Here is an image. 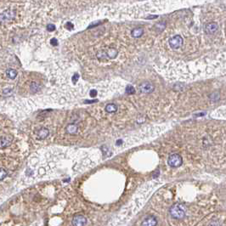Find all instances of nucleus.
I'll list each match as a JSON object with an SVG mask.
<instances>
[{"label":"nucleus","instance_id":"obj_22","mask_svg":"<svg viewBox=\"0 0 226 226\" xmlns=\"http://www.w3.org/2000/svg\"><path fill=\"white\" fill-rule=\"evenodd\" d=\"M73 27H74V26H73L71 22H67V23L66 24V27L68 30H72V29H73Z\"/></svg>","mask_w":226,"mask_h":226},{"label":"nucleus","instance_id":"obj_11","mask_svg":"<svg viewBox=\"0 0 226 226\" xmlns=\"http://www.w3.org/2000/svg\"><path fill=\"white\" fill-rule=\"evenodd\" d=\"M77 129H78V128H77V126L74 124V123H70V124H68L67 126H66V133L68 134V135H75L76 133L77 132Z\"/></svg>","mask_w":226,"mask_h":226},{"label":"nucleus","instance_id":"obj_1","mask_svg":"<svg viewBox=\"0 0 226 226\" xmlns=\"http://www.w3.org/2000/svg\"><path fill=\"white\" fill-rule=\"evenodd\" d=\"M170 215L175 219H182L186 214V207L183 204H174L171 207Z\"/></svg>","mask_w":226,"mask_h":226},{"label":"nucleus","instance_id":"obj_5","mask_svg":"<svg viewBox=\"0 0 226 226\" xmlns=\"http://www.w3.org/2000/svg\"><path fill=\"white\" fill-rule=\"evenodd\" d=\"M139 89L142 94H151V92H153L154 90V86L151 83L145 82V83H142L139 86Z\"/></svg>","mask_w":226,"mask_h":226},{"label":"nucleus","instance_id":"obj_23","mask_svg":"<svg viewBox=\"0 0 226 226\" xmlns=\"http://www.w3.org/2000/svg\"><path fill=\"white\" fill-rule=\"evenodd\" d=\"M78 79H79V75L78 74H74V76H72V82L74 83H76L77 81H78Z\"/></svg>","mask_w":226,"mask_h":226},{"label":"nucleus","instance_id":"obj_16","mask_svg":"<svg viewBox=\"0 0 226 226\" xmlns=\"http://www.w3.org/2000/svg\"><path fill=\"white\" fill-rule=\"evenodd\" d=\"M96 56H97V58H98L100 60H106V59L108 58V57H107V55H106V53L105 52V51H101V52L97 53Z\"/></svg>","mask_w":226,"mask_h":226},{"label":"nucleus","instance_id":"obj_6","mask_svg":"<svg viewBox=\"0 0 226 226\" xmlns=\"http://www.w3.org/2000/svg\"><path fill=\"white\" fill-rule=\"evenodd\" d=\"M87 225V218L83 215H76L72 219L73 226H85Z\"/></svg>","mask_w":226,"mask_h":226},{"label":"nucleus","instance_id":"obj_9","mask_svg":"<svg viewBox=\"0 0 226 226\" xmlns=\"http://www.w3.org/2000/svg\"><path fill=\"white\" fill-rule=\"evenodd\" d=\"M156 225L157 220L154 216H148L142 222V226H156Z\"/></svg>","mask_w":226,"mask_h":226},{"label":"nucleus","instance_id":"obj_10","mask_svg":"<svg viewBox=\"0 0 226 226\" xmlns=\"http://www.w3.org/2000/svg\"><path fill=\"white\" fill-rule=\"evenodd\" d=\"M36 134H37V135H38V137L39 139H46V138L48 136L49 131H48V128H43L38 130Z\"/></svg>","mask_w":226,"mask_h":226},{"label":"nucleus","instance_id":"obj_8","mask_svg":"<svg viewBox=\"0 0 226 226\" xmlns=\"http://www.w3.org/2000/svg\"><path fill=\"white\" fill-rule=\"evenodd\" d=\"M218 28V25L216 22H209L205 27V31L208 34H213Z\"/></svg>","mask_w":226,"mask_h":226},{"label":"nucleus","instance_id":"obj_13","mask_svg":"<svg viewBox=\"0 0 226 226\" xmlns=\"http://www.w3.org/2000/svg\"><path fill=\"white\" fill-rule=\"evenodd\" d=\"M107 57L110 59H115L117 55V50L115 48H110L106 51Z\"/></svg>","mask_w":226,"mask_h":226},{"label":"nucleus","instance_id":"obj_7","mask_svg":"<svg viewBox=\"0 0 226 226\" xmlns=\"http://www.w3.org/2000/svg\"><path fill=\"white\" fill-rule=\"evenodd\" d=\"M13 141L12 135H4L0 137V148H5L9 146Z\"/></svg>","mask_w":226,"mask_h":226},{"label":"nucleus","instance_id":"obj_15","mask_svg":"<svg viewBox=\"0 0 226 226\" xmlns=\"http://www.w3.org/2000/svg\"><path fill=\"white\" fill-rule=\"evenodd\" d=\"M6 75L10 79H15L16 76H17V72L15 71V69H8L7 72H6Z\"/></svg>","mask_w":226,"mask_h":226},{"label":"nucleus","instance_id":"obj_21","mask_svg":"<svg viewBox=\"0 0 226 226\" xmlns=\"http://www.w3.org/2000/svg\"><path fill=\"white\" fill-rule=\"evenodd\" d=\"M55 30V27L54 25L49 24V25L47 26V31H54Z\"/></svg>","mask_w":226,"mask_h":226},{"label":"nucleus","instance_id":"obj_25","mask_svg":"<svg viewBox=\"0 0 226 226\" xmlns=\"http://www.w3.org/2000/svg\"><path fill=\"white\" fill-rule=\"evenodd\" d=\"M89 94H90L91 97H94V96L97 95V91L95 90V89H92L90 91V93H89Z\"/></svg>","mask_w":226,"mask_h":226},{"label":"nucleus","instance_id":"obj_14","mask_svg":"<svg viewBox=\"0 0 226 226\" xmlns=\"http://www.w3.org/2000/svg\"><path fill=\"white\" fill-rule=\"evenodd\" d=\"M106 111L108 113H114L117 111V106L115 104H108L106 106Z\"/></svg>","mask_w":226,"mask_h":226},{"label":"nucleus","instance_id":"obj_12","mask_svg":"<svg viewBox=\"0 0 226 226\" xmlns=\"http://www.w3.org/2000/svg\"><path fill=\"white\" fill-rule=\"evenodd\" d=\"M144 34V29L142 27H136L135 29H133L131 31V35L133 38H138L139 37H141Z\"/></svg>","mask_w":226,"mask_h":226},{"label":"nucleus","instance_id":"obj_17","mask_svg":"<svg viewBox=\"0 0 226 226\" xmlns=\"http://www.w3.org/2000/svg\"><path fill=\"white\" fill-rule=\"evenodd\" d=\"M7 175H8V172L4 168L0 167V181L3 180L7 177Z\"/></svg>","mask_w":226,"mask_h":226},{"label":"nucleus","instance_id":"obj_3","mask_svg":"<svg viewBox=\"0 0 226 226\" xmlns=\"http://www.w3.org/2000/svg\"><path fill=\"white\" fill-rule=\"evenodd\" d=\"M15 16V11L13 10H7L0 14V23H7L11 21Z\"/></svg>","mask_w":226,"mask_h":226},{"label":"nucleus","instance_id":"obj_20","mask_svg":"<svg viewBox=\"0 0 226 226\" xmlns=\"http://www.w3.org/2000/svg\"><path fill=\"white\" fill-rule=\"evenodd\" d=\"M208 226H221V224L218 220H212Z\"/></svg>","mask_w":226,"mask_h":226},{"label":"nucleus","instance_id":"obj_18","mask_svg":"<svg viewBox=\"0 0 226 226\" xmlns=\"http://www.w3.org/2000/svg\"><path fill=\"white\" fill-rule=\"evenodd\" d=\"M39 89H40V87H39V85H38L37 83H31V93H33V94L37 93L38 91L39 90Z\"/></svg>","mask_w":226,"mask_h":226},{"label":"nucleus","instance_id":"obj_19","mask_svg":"<svg viewBox=\"0 0 226 226\" xmlns=\"http://www.w3.org/2000/svg\"><path fill=\"white\" fill-rule=\"evenodd\" d=\"M126 92H127V94H133L135 93V89L134 87H132V86H128V87L126 89Z\"/></svg>","mask_w":226,"mask_h":226},{"label":"nucleus","instance_id":"obj_2","mask_svg":"<svg viewBox=\"0 0 226 226\" xmlns=\"http://www.w3.org/2000/svg\"><path fill=\"white\" fill-rule=\"evenodd\" d=\"M182 163H183V159L180 155H179V154H172L169 156V157L167 159L168 165L172 167H179L181 166Z\"/></svg>","mask_w":226,"mask_h":226},{"label":"nucleus","instance_id":"obj_24","mask_svg":"<svg viewBox=\"0 0 226 226\" xmlns=\"http://www.w3.org/2000/svg\"><path fill=\"white\" fill-rule=\"evenodd\" d=\"M50 44L54 46L58 45V42H57V40H56L55 38H52V39H51V41H50Z\"/></svg>","mask_w":226,"mask_h":226},{"label":"nucleus","instance_id":"obj_26","mask_svg":"<svg viewBox=\"0 0 226 226\" xmlns=\"http://www.w3.org/2000/svg\"><path fill=\"white\" fill-rule=\"evenodd\" d=\"M11 92V89H5V90L3 91V93L4 94H9V93H10Z\"/></svg>","mask_w":226,"mask_h":226},{"label":"nucleus","instance_id":"obj_4","mask_svg":"<svg viewBox=\"0 0 226 226\" xmlns=\"http://www.w3.org/2000/svg\"><path fill=\"white\" fill-rule=\"evenodd\" d=\"M183 43H184V41L180 35H175L169 40V45L173 49H177V48H180L181 46L183 45Z\"/></svg>","mask_w":226,"mask_h":226}]
</instances>
